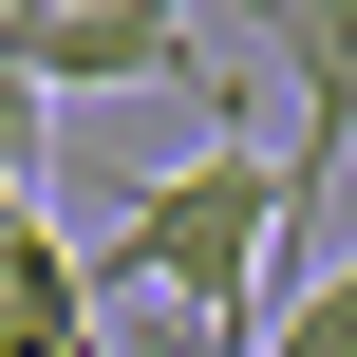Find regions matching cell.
<instances>
[{"instance_id": "cell-1", "label": "cell", "mask_w": 357, "mask_h": 357, "mask_svg": "<svg viewBox=\"0 0 357 357\" xmlns=\"http://www.w3.org/2000/svg\"><path fill=\"white\" fill-rule=\"evenodd\" d=\"M75 264H94V320H169V339L245 357L264 339V282H282V151H264V132H207V151L151 169Z\"/></svg>"}, {"instance_id": "cell-2", "label": "cell", "mask_w": 357, "mask_h": 357, "mask_svg": "<svg viewBox=\"0 0 357 357\" xmlns=\"http://www.w3.org/2000/svg\"><path fill=\"white\" fill-rule=\"evenodd\" d=\"M0 75L56 113V94H151V75H188V94H226L207 75V19H169V0H0Z\"/></svg>"}, {"instance_id": "cell-3", "label": "cell", "mask_w": 357, "mask_h": 357, "mask_svg": "<svg viewBox=\"0 0 357 357\" xmlns=\"http://www.w3.org/2000/svg\"><path fill=\"white\" fill-rule=\"evenodd\" d=\"M282 56H301V151H282V264H301L320 188L357 169V0H282Z\"/></svg>"}, {"instance_id": "cell-4", "label": "cell", "mask_w": 357, "mask_h": 357, "mask_svg": "<svg viewBox=\"0 0 357 357\" xmlns=\"http://www.w3.org/2000/svg\"><path fill=\"white\" fill-rule=\"evenodd\" d=\"M0 357H113L94 264H75V226H56V207H0Z\"/></svg>"}, {"instance_id": "cell-5", "label": "cell", "mask_w": 357, "mask_h": 357, "mask_svg": "<svg viewBox=\"0 0 357 357\" xmlns=\"http://www.w3.org/2000/svg\"><path fill=\"white\" fill-rule=\"evenodd\" d=\"M245 357H357V264H320L301 301H264V339Z\"/></svg>"}, {"instance_id": "cell-6", "label": "cell", "mask_w": 357, "mask_h": 357, "mask_svg": "<svg viewBox=\"0 0 357 357\" xmlns=\"http://www.w3.org/2000/svg\"><path fill=\"white\" fill-rule=\"evenodd\" d=\"M38 169H56V113H38L19 75H0V207H38Z\"/></svg>"}]
</instances>
